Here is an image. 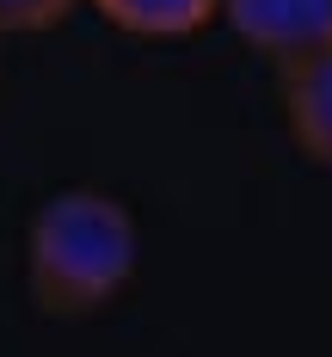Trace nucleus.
<instances>
[{"label":"nucleus","mask_w":332,"mask_h":357,"mask_svg":"<svg viewBox=\"0 0 332 357\" xmlns=\"http://www.w3.org/2000/svg\"><path fill=\"white\" fill-rule=\"evenodd\" d=\"M142 259L129 204L111 191H56L25 228V284L31 302L56 321H86L123 296Z\"/></svg>","instance_id":"f257e3e1"},{"label":"nucleus","mask_w":332,"mask_h":357,"mask_svg":"<svg viewBox=\"0 0 332 357\" xmlns=\"http://www.w3.org/2000/svg\"><path fill=\"white\" fill-rule=\"evenodd\" d=\"M117 31L148 37V43H179L221 19V0H93Z\"/></svg>","instance_id":"20e7f679"},{"label":"nucleus","mask_w":332,"mask_h":357,"mask_svg":"<svg viewBox=\"0 0 332 357\" xmlns=\"http://www.w3.org/2000/svg\"><path fill=\"white\" fill-rule=\"evenodd\" d=\"M221 19L246 50L271 56L277 68L332 43V0H221Z\"/></svg>","instance_id":"f03ea898"},{"label":"nucleus","mask_w":332,"mask_h":357,"mask_svg":"<svg viewBox=\"0 0 332 357\" xmlns=\"http://www.w3.org/2000/svg\"><path fill=\"white\" fill-rule=\"evenodd\" d=\"M283 123L308 160L332 167V43L283 62Z\"/></svg>","instance_id":"7ed1b4c3"},{"label":"nucleus","mask_w":332,"mask_h":357,"mask_svg":"<svg viewBox=\"0 0 332 357\" xmlns=\"http://www.w3.org/2000/svg\"><path fill=\"white\" fill-rule=\"evenodd\" d=\"M80 0H0V37L19 31H56Z\"/></svg>","instance_id":"39448f33"}]
</instances>
